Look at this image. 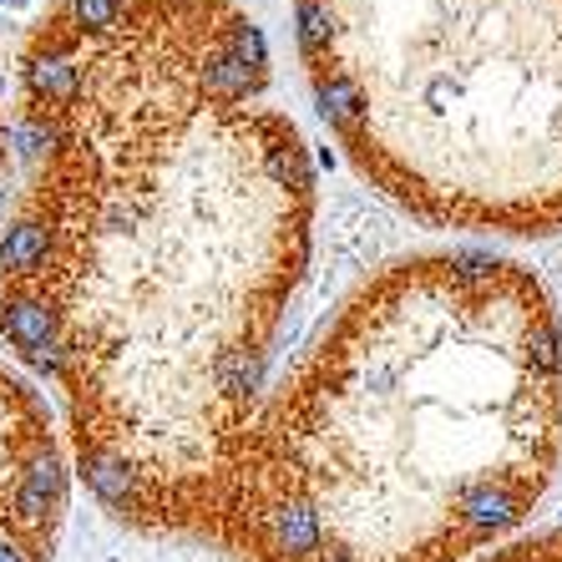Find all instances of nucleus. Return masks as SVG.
Segmentation results:
<instances>
[{
    "label": "nucleus",
    "mask_w": 562,
    "mask_h": 562,
    "mask_svg": "<svg viewBox=\"0 0 562 562\" xmlns=\"http://www.w3.org/2000/svg\"><path fill=\"white\" fill-rule=\"evenodd\" d=\"M0 340L102 512L218 548L310 274L314 168L234 0H56L21 46Z\"/></svg>",
    "instance_id": "f257e3e1"
},
{
    "label": "nucleus",
    "mask_w": 562,
    "mask_h": 562,
    "mask_svg": "<svg viewBox=\"0 0 562 562\" xmlns=\"http://www.w3.org/2000/svg\"><path fill=\"white\" fill-rule=\"evenodd\" d=\"M562 467V325L517 259L385 263L269 385L218 552L234 562H471Z\"/></svg>",
    "instance_id": "f03ea898"
},
{
    "label": "nucleus",
    "mask_w": 562,
    "mask_h": 562,
    "mask_svg": "<svg viewBox=\"0 0 562 562\" xmlns=\"http://www.w3.org/2000/svg\"><path fill=\"white\" fill-rule=\"evenodd\" d=\"M294 41L340 153L401 213L562 228V0H294Z\"/></svg>",
    "instance_id": "7ed1b4c3"
},
{
    "label": "nucleus",
    "mask_w": 562,
    "mask_h": 562,
    "mask_svg": "<svg viewBox=\"0 0 562 562\" xmlns=\"http://www.w3.org/2000/svg\"><path fill=\"white\" fill-rule=\"evenodd\" d=\"M66 457L52 411L0 360V562H56L66 532Z\"/></svg>",
    "instance_id": "20e7f679"
},
{
    "label": "nucleus",
    "mask_w": 562,
    "mask_h": 562,
    "mask_svg": "<svg viewBox=\"0 0 562 562\" xmlns=\"http://www.w3.org/2000/svg\"><path fill=\"white\" fill-rule=\"evenodd\" d=\"M471 562H562V527L558 532L522 537V542H507V548H492Z\"/></svg>",
    "instance_id": "39448f33"
},
{
    "label": "nucleus",
    "mask_w": 562,
    "mask_h": 562,
    "mask_svg": "<svg viewBox=\"0 0 562 562\" xmlns=\"http://www.w3.org/2000/svg\"><path fill=\"white\" fill-rule=\"evenodd\" d=\"M11 172H15V153H11V132H5V87H0V213L11 198Z\"/></svg>",
    "instance_id": "423d86ee"
}]
</instances>
